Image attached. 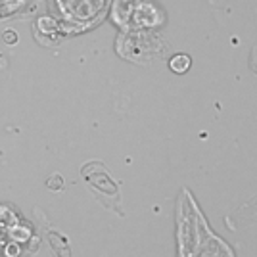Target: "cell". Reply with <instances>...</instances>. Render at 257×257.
<instances>
[{
    "label": "cell",
    "instance_id": "cell-2",
    "mask_svg": "<svg viewBox=\"0 0 257 257\" xmlns=\"http://www.w3.org/2000/svg\"><path fill=\"white\" fill-rule=\"evenodd\" d=\"M62 8L65 10V14L73 16L77 20H94L100 12L104 10L106 0H60Z\"/></svg>",
    "mask_w": 257,
    "mask_h": 257
},
{
    "label": "cell",
    "instance_id": "cell-5",
    "mask_svg": "<svg viewBox=\"0 0 257 257\" xmlns=\"http://www.w3.org/2000/svg\"><path fill=\"white\" fill-rule=\"evenodd\" d=\"M251 67H253V71L257 73V48L251 52Z\"/></svg>",
    "mask_w": 257,
    "mask_h": 257
},
{
    "label": "cell",
    "instance_id": "cell-4",
    "mask_svg": "<svg viewBox=\"0 0 257 257\" xmlns=\"http://www.w3.org/2000/svg\"><path fill=\"white\" fill-rule=\"evenodd\" d=\"M46 186L58 192V190H62V186H64V181H62V177L56 173V175H52V179H48V181H46Z\"/></svg>",
    "mask_w": 257,
    "mask_h": 257
},
{
    "label": "cell",
    "instance_id": "cell-3",
    "mask_svg": "<svg viewBox=\"0 0 257 257\" xmlns=\"http://www.w3.org/2000/svg\"><path fill=\"white\" fill-rule=\"evenodd\" d=\"M169 65H171V69L175 73H184V71L190 67V58H188L186 54H177Z\"/></svg>",
    "mask_w": 257,
    "mask_h": 257
},
{
    "label": "cell",
    "instance_id": "cell-1",
    "mask_svg": "<svg viewBox=\"0 0 257 257\" xmlns=\"http://www.w3.org/2000/svg\"><path fill=\"white\" fill-rule=\"evenodd\" d=\"M81 173L88 182V186L92 188V192L98 196V200L107 207H115L113 198L119 202V184L113 181V177L106 167L100 161H90L81 169Z\"/></svg>",
    "mask_w": 257,
    "mask_h": 257
}]
</instances>
